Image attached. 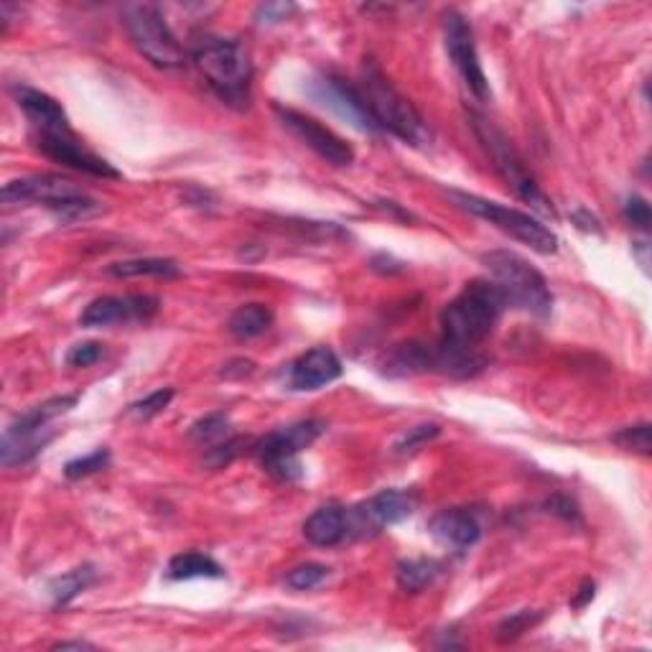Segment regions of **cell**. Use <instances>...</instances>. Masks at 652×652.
Masks as SVG:
<instances>
[{
    "instance_id": "ab89813d",
    "label": "cell",
    "mask_w": 652,
    "mask_h": 652,
    "mask_svg": "<svg viewBox=\"0 0 652 652\" xmlns=\"http://www.w3.org/2000/svg\"><path fill=\"white\" fill-rule=\"evenodd\" d=\"M595 589H597L595 581H584L581 589H578V597L574 599V602H571V604H574V610H584V606L589 604L591 599H595Z\"/></svg>"
},
{
    "instance_id": "d6a6232c",
    "label": "cell",
    "mask_w": 652,
    "mask_h": 652,
    "mask_svg": "<svg viewBox=\"0 0 652 652\" xmlns=\"http://www.w3.org/2000/svg\"><path fill=\"white\" fill-rule=\"evenodd\" d=\"M247 446V442L245 438H225V444L219 442V444H215L212 446V449L207 451V466H212V469H222V466H227V464H232L234 459L240 457V453H243V449Z\"/></svg>"
},
{
    "instance_id": "cb8c5ba5",
    "label": "cell",
    "mask_w": 652,
    "mask_h": 652,
    "mask_svg": "<svg viewBox=\"0 0 652 652\" xmlns=\"http://www.w3.org/2000/svg\"><path fill=\"white\" fill-rule=\"evenodd\" d=\"M94 581H98V571H94V566L72 568L64 576L54 578V581L49 584V597L54 610H62V606L75 602V599L82 595V591L90 589Z\"/></svg>"
},
{
    "instance_id": "f546056e",
    "label": "cell",
    "mask_w": 652,
    "mask_h": 652,
    "mask_svg": "<svg viewBox=\"0 0 652 652\" xmlns=\"http://www.w3.org/2000/svg\"><path fill=\"white\" fill-rule=\"evenodd\" d=\"M110 466V451L107 449H98L92 453H87V457L72 459L67 466H64V477L67 480H85L92 477V474L102 472V469Z\"/></svg>"
},
{
    "instance_id": "603a6c76",
    "label": "cell",
    "mask_w": 652,
    "mask_h": 652,
    "mask_svg": "<svg viewBox=\"0 0 652 652\" xmlns=\"http://www.w3.org/2000/svg\"><path fill=\"white\" fill-rule=\"evenodd\" d=\"M270 324H273V311L266 304H245L227 321V332L234 340H255V336L266 334Z\"/></svg>"
},
{
    "instance_id": "7a4b0ae2",
    "label": "cell",
    "mask_w": 652,
    "mask_h": 652,
    "mask_svg": "<svg viewBox=\"0 0 652 652\" xmlns=\"http://www.w3.org/2000/svg\"><path fill=\"white\" fill-rule=\"evenodd\" d=\"M194 64L225 105L243 110L251 105L253 64L245 47L225 36H204L194 47Z\"/></svg>"
},
{
    "instance_id": "277c9868",
    "label": "cell",
    "mask_w": 652,
    "mask_h": 652,
    "mask_svg": "<svg viewBox=\"0 0 652 652\" xmlns=\"http://www.w3.org/2000/svg\"><path fill=\"white\" fill-rule=\"evenodd\" d=\"M482 263H485L489 276H493V283L500 289L504 304L540 319L551 317V289H548L546 276L533 263H527L517 253L510 251H493L482 255Z\"/></svg>"
},
{
    "instance_id": "8d00e7d4",
    "label": "cell",
    "mask_w": 652,
    "mask_h": 652,
    "mask_svg": "<svg viewBox=\"0 0 652 652\" xmlns=\"http://www.w3.org/2000/svg\"><path fill=\"white\" fill-rule=\"evenodd\" d=\"M293 11H296V5L293 3H266L260 5L258 13H255V21H258L260 26H276L289 18V13Z\"/></svg>"
},
{
    "instance_id": "7c38bea8",
    "label": "cell",
    "mask_w": 652,
    "mask_h": 652,
    "mask_svg": "<svg viewBox=\"0 0 652 652\" xmlns=\"http://www.w3.org/2000/svg\"><path fill=\"white\" fill-rule=\"evenodd\" d=\"M444 47L466 90L480 102H485L489 98V82L485 69H482L477 41H474L469 21L457 11H449L444 16Z\"/></svg>"
},
{
    "instance_id": "484cf974",
    "label": "cell",
    "mask_w": 652,
    "mask_h": 652,
    "mask_svg": "<svg viewBox=\"0 0 652 652\" xmlns=\"http://www.w3.org/2000/svg\"><path fill=\"white\" fill-rule=\"evenodd\" d=\"M107 273L115 278H179L181 266L171 258H133L113 263V266H107Z\"/></svg>"
},
{
    "instance_id": "7402d4cb",
    "label": "cell",
    "mask_w": 652,
    "mask_h": 652,
    "mask_svg": "<svg viewBox=\"0 0 652 652\" xmlns=\"http://www.w3.org/2000/svg\"><path fill=\"white\" fill-rule=\"evenodd\" d=\"M166 576L171 581H189V578H222L225 568L207 553L187 551L174 555L166 566Z\"/></svg>"
},
{
    "instance_id": "2e32d148",
    "label": "cell",
    "mask_w": 652,
    "mask_h": 652,
    "mask_svg": "<svg viewBox=\"0 0 652 652\" xmlns=\"http://www.w3.org/2000/svg\"><path fill=\"white\" fill-rule=\"evenodd\" d=\"M36 149H39L47 158L56 161V164L75 168V171H82L87 176H94V179H120L123 176L113 164H107L105 158L87 149V145L77 138V133L36 136Z\"/></svg>"
},
{
    "instance_id": "4fadbf2b",
    "label": "cell",
    "mask_w": 652,
    "mask_h": 652,
    "mask_svg": "<svg viewBox=\"0 0 652 652\" xmlns=\"http://www.w3.org/2000/svg\"><path fill=\"white\" fill-rule=\"evenodd\" d=\"M276 115L281 120V126L289 130L291 136H296L306 149H311L319 158H324L332 166H349L355 161V151L347 141H342L340 136L321 126L314 117L298 113V110L276 105Z\"/></svg>"
},
{
    "instance_id": "d6986e66",
    "label": "cell",
    "mask_w": 652,
    "mask_h": 652,
    "mask_svg": "<svg viewBox=\"0 0 652 652\" xmlns=\"http://www.w3.org/2000/svg\"><path fill=\"white\" fill-rule=\"evenodd\" d=\"M431 536L438 544L457 548V551H466V548L477 546L482 538V520L474 510L469 508H449L436 512L434 520L429 523Z\"/></svg>"
},
{
    "instance_id": "ba28073f",
    "label": "cell",
    "mask_w": 652,
    "mask_h": 652,
    "mask_svg": "<svg viewBox=\"0 0 652 652\" xmlns=\"http://www.w3.org/2000/svg\"><path fill=\"white\" fill-rule=\"evenodd\" d=\"M123 26L133 47L158 69H179L187 64V49L181 47L164 13L153 3L123 5Z\"/></svg>"
},
{
    "instance_id": "83f0119b",
    "label": "cell",
    "mask_w": 652,
    "mask_h": 652,
    "mask_svg": "<svg viewBox=\"0 0 652 652\" xmlns=\"http://www.w3.org/2000/svg\"><path fill=\"white\" fill-rule=\"evenodd\" d=\"M329 578V566L324 563H304L285 574V586L293 591H311Z\"/></svg>"
},
{
    "instance_id": "e575fe53",
    "label": "cell",
    "mask_w": 652,
    "mask_h": 652,
    "mask_svg": "<svg viewBox=\"0 0 652 652\" xmlns=\"http://www.w3.org/2000/svg\"><path fill=\"white\" fill-rule=\"evenodd\" d=\"M102 355H105V349H102L100 342H79L67 351L64 362L69 368H92L94 362L102 360Z\"/></svg>"
},
{
    "instance_id": "1f68e13d",
    "label": "cell",
    "mask_w": 652,
    "mask_h": 652,
    "mask_svg": "<svg viewBox=\"0 0 652 652\" xmlns=\"http://www.w3.org/2000/svg\"><path fill=\"white\" fill-rule=\"evenodd\" d=\"M174 400V391L171 387H161V391H153L151 395H145L143 400H138L130 406V416H136V419H153V416H158L161 410L168 408V402Z\"/></svg>"
},
{
    "instance_id": "ac0fdd59",
    "label": "cell",
    "mask_w": 652,
    "mask_h": 652,
    "mask_svg": "<svg viewBox=\"0 0 652 652\" xmlns=\"http://www.w3.org/2000/svg\"><path fill=\"white\" fill-rule=\"evenodd\" d=\"M16 102L31 123L36 136H69L75 133L64 107L51 94L34 90V87H16Z\"/></svg>"
},
{
    "instance_id": "ffe728a7",
    "label": "cell",
    "mask_w": 652,
    "mask_h": 652,
    "mask_svg": "<svg viewBox=\"0 0 652 652\" xmlns=\"http://www.w3.org/2000/svg\"><path fill=\"white\" fill-rule=\"evenodd\" d=\"M349 536V520L347 510L340 504H324L317 512H311L309 520L304 523V538L314 546L334 548Z\"/></svg>"
},
{
    "instance_id": "d4e9b609",
    "label": "cell",
    "mask_w": 652,
    "mask_h": 652,
    "mask_svg": "<svg viewBox=\"0 0 652 652\" xmlns=\"http://www.w3.org/2000/svg\"><path fill=\"white\" fill-rule=\"evenodd\" d=\"M438 574H442V563L434 559H406L398 563L395 578H398V586L406 595H419L436 581Z\"/></svg>"
},
{
    "instance_id": "e0dca14e",
    "label": "cell",
    "mask_w": 652,
    "mask_h": 652,
    "mask_svg": "<svg viewBox=\"0 0 652 652\" xmlns=\"http://www.w3.org/2000/svg\"><path fill=\"white\" fill-rule=\"evenodd\" d=\"M342 378V362L334 349L314 347L296 362L289 365V387L298 393H311L332 385Z\"/></svg>"
},
{
    "instance_id": "4dcf8cb0",
    "label": "cell",
    "mask_w": 652,
    "mask_h": 652,
    "mask_svg": "<svg viewBox=\"0 0 652 652\" xmlns=\"http://www.w3.org/2000/svg\"><path fill=\"white\" fill-rule=\"evenodd\" d=\"M612 442L619 446V449L640 453V457H650L652 444H650V423H637V426H627L622 429L619 434L612 436Z\"/></svg>"
},
{
    "instance_id": "d590c367",
    "label": "cell",
    "mask_w": 652,
    "mask_h": 652,
    "mask_svg": "<svg viewBox=\"0 0 652 652\" xmlns=\"http://www.w3.org/2000/svg\"><path fill=\"white\" fill-rule=\"evenodd\" d=\"M625 219L632 227H637V230L648 232L650 230V222H652L648 200H642L640 194L629 196V200L625 202Z\"/></svg>"
},
{
    "instance_id": "30bf717a",
    "label": "cell",
    "mask_w": 652,
    "mask_h": 652,
    "mask_svg": "<svg viewBox=\"0 0 652 652\" xmlns=\"http://www.w3.org/2000/svg\"><path fill=\"white\" fill-rule=\"evenodd\" d=\"M324 431H327V423L319 419L291 423V426L270 431L268 436H263L260 442L253 446V451L268 474H273L276 480L293 482L304 474L296 457L304 449H309Z\"/></svg>"
},
{
    "instance_id": "52a82bcc",
    "label": "cell",
    "mask_w": 652,
    "mask_h": 652,
    "mask_svg": "<svg viewBox=\"0 0 652 652\" xmlns=\"http://www.w3.org/2000/svg\"><path fill=\"white\" fill-rule=\"evenodd\" d=\"M469 120H472L474 136H477L482 149L487 151L489 161H493L497 174L504 179V184H508L525 204H530L533 209L540 212V215L553 217L555 209L551 200H548L544 189L538 187V181L533 179V174L527 171V166L523 164V158H520V153L515 151V145H512L510 138L504 136L495 123H489L487 117H482L477 113L469 115Z\"/></svg>"
},
{
    "instance_id": "836d02e7",
    "label": "cell",
    "mask_w": 652,
    "mask_h": 652,
    "mask_svg": "<svg viewBox=\"0 0 652 652\" xmlns=\"http://www.w3.org/2000/svg\"><path fill=\"white\" fill-rule=\"evenodd\" d=\"M442 434V429L436 426V423H421V426L410 429L406 436L400 438L398 444H395V453H413L419 451L423 444L434 442V438Z\"/></svg>"
},
{
    "instance_id": "9c48e42d",
    "label": "cell",
    "mask_w": 652,
    "mask_h": 652,
    "mask_svg": "<svg viewBox=\"0 0 652 652\" xmlns=\"http://www.w3.org/2000/svg\"><path fill=\"white\" fill-rule=\"evenodd\" d=\"M457 207H461L469 215L487 219L489 225H495L497 230H502L510 238L520 240V243L530 247L540 255H553L559 251V238L551 232V227H546L540 219H536L527 212L512 209V207H502L500 202H489L482 200L477 194H466V192H449Z\"/></svg>"
},
{
    "instance_id": "f1b7e54d",
    "label": "cell",
    "mask_w": 652,
    "mask_h": 652,
    "mask_svg": "<svg viewBox=\"0 0 652 652\" xmlns=\"http://www.w3.org/2000/svg\"><path fill=\"white\" fill-rule=\"evenodd\" d=\"M540 619H544V614L536 610H520L515 614H510V617H504L500 625H497L495 637L500 642H512V640H517L523 632H527V629L536 627Z\"/></svg>"
},
{
    "instance_id": "8992f818",
    "label": "cell",
    "mask_w": 652,
    "mask_h": 652,
    "mask_svg": "<svg viewBox=\"0 0 652 652\" xmlns=\"http://www.w3.org/2000/svg\"><path fill=\"white\" fill-rule=\"evenodd\" d=\"M5 204H43V207L54 212L64 222H77L100 215L102 207L85 194L82 189L75 187V181L62 179L56 174H34L24 179L9 181L3 187Z\"/></svg>"
},
{
    "instance_id": "f35d334b",
    "label": "cell",
    "mask_w": 652,
    "mask_h": 652,
    "mask_svg": "<svg viewBox=\"0 0 652 652\" xmlns=\"http://www.w3.org/2000/svg\"><path fill=\"white\" fill-rule=\"evenodd\" d=\"M253 370H255V365L251 362V360H243V357H240V360H232V362H227V365H222V375L225 378H245V375H253Z\"/></svg>"
},
{
    "instance_id": "3957f363",
    "label": "cell",
    "mask_w": 652,
    "mask_h": 652,
    "mask_svg": "<svg viewBox=\"0 0 652 652\" xmlns=\"http://www.w3.org/2000/svg\"><path fill=\"white\" fill-rule=\"evenodd\" d=\"M357 87H360L362 98L368 102V110L383 133L400 138L402 143L416 145V149H423V145L431 143V130L423 123L419 110L395 90L391 79L385 77V72L372 59L365 62L360 85Z\"/></svg>"
},
{
    "instance_id": "5b68a950",
    "label": "cell",
    "mask_w": 652,
    "mask_h": 652,
    "mask_svg": "<svg viewBox=\"0 0 652 652\" xmlns=\"http://www.w3.org/2000/svg\"><path fill=\"white\" fill-rule=\"evenodd\" d=\"M79 395H54V398L39 402L21 413L9 429L3 431V444H0V457L3 466H24L39 457L47 446L54 442L56 431L51 423L67 416L77 406Z\"/></svg>"
},
{
    "instance_id": "5bb4252c",
    "label": "cell",
    "mask_w": 652,
    "mask_h": 652,
    "mask_svg": "<svg viewBox=\"0 0 652 652\" xmlns=\"http://www.w3.org/2000/svg\"><path fill=\"white\" fill-rule=\"evenodd\" d=\"M416 504H419V500L408 489H383V493L370 497L368 502L357 504L355 510L347 512L349 533L368 536V533H380L385 527L398 525L413 515Z\"/></svg>"
},
{
    "instance_id": "6da1fadb",
    "label": "cell",
    "mask_w": 652,
    "mask_h": 652,
    "mask_svg": "<svg viewBox=\"0 0 652 652\" xmlns=\"http://www.w3.org/2000/svg\"><path fill=\"white\" fill-rule=\"evenodd\" d=\"M504 298L493 281H469L442 311V342L453 349H480L500 324Z\"/></svg>"
},
{
    "instance_id": "4316f807",
    "label": "cell",
    "mask_w": 652,
    "mask_h": 652,
    "mask_svg": "<svg viewBox=\"0 0 652 652\" xmlns=\"http://www.w3.org/2000/svg\"><path fill=\"white\" fill-rule=\"evenodd\" d=\"M227 434H230V416L225 410L204 416L189 429V438H194L196 444H219L227 438Z\"/></svg>"
},
{
    "instance_id": "74e56055",
    "label": "cell",
    "mask_w": 652,
    "mask_h": 652,
    "mask_svg": "<svg viewBox=\"0 0 652 652\" xmlns=\"http://www.w3.org/2000/svg\"><path fill=\"white\" fill-rule=\"evenodd\" d=\"M548 512H553V515H559L563 520H568V523H576L578 520V510L576 504L568 500V497H553V500H548Z\"/></svg>"
},
{
    "instance_id": "9a60e30c",
    "label": "cell",
    "mask_w": 652,
    "mask_h": 652,
    "mask_svg": "<svg viewBox=\"0 0 652 652\" xmlns=\"http://www.w3.org/2000/svg\"><path fill=\"white\" fill-rule=\"evenodd\" d=\"M161 309L156 296L145 293H128V296H102L87 306L79 317L85 329H102L115 324H133V321H151Z\"/></svg>"
},
{
    "instance_id": "44dd1931",
    "label": "cell",
    "mask_w": 652,
    "mask_h": 652,
    "mask_svg": "<svg viewBox=\"0 0 652 652\" xmlns=\"http://www.w3.org/2000/svg\"><path fill=\"white\" fill-rule=\"evenodd\" d=\"M385 375L413 378L436 370V351L421 342H402L385 357Z\"/></svg>"
},
{
    "instance_id": "60d3db41",
    "label": "cell",
    "mask_w": 652,
    "mask_h": 652,
    "mask_svg": "<svg viewBox=\"0 0 652 652\" xmlns=\"http://www.w3.org/2000/svg\"><path fill=\"white\" fill-rule=\"evenodd\" d=\"M69 648L82 650V648H94V644L82 642V640H75V642H56V644H54V650H69Z\"/></svg>"
},
{
    "instance_id": "8fae6325",
    "label": "cell",
    "mask_w": 652,
    "mask_h": 652,
    "mask_svg": "<svg viewBox=\"0 0 652 652\" xmlns=\"http://www.w3.org/2000/svg\"><path fill=\"white\" fill-rule=\"evenodd\" d=\"M306 92H309V98L317 100L321 107L332 110L336 117H342L344 123H349V126L360 130V133H383L375 123V117H372L368 110V102H365L360 87L347 82L344 77L332 75V72H321V75L311 79Z\"/></svg>"
}]
</instances>
